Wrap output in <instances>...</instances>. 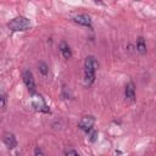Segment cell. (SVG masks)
Masks as SVG:
<instances>
[{"mask_svg":"<svg viewBox=\"0 0 156 156\" xmlns=\"http://www.w3.org/2000/svg\"><path fill=\"white\" fill-rule=\"evenodd\" d=\"M136 49L140 54H145L146 52V45H145V41H144V38L143 37H139L138 38V41H136Z\"/></svg>","mask_w":156,"mask_h":156,"instance_id":"30bf717a","label":"cell"},{"mask_svg":"<svg viewBox=\"0 0 156 156\" xmlns=\"http://www.w3.org/2000/svg\"><path fill=\"white\" fill-rule=\"evenodd\" d=\"M60 52H61V55H62L66 60L71 58V56H72L71 49H69V46H68V44H67L66 41H62V43L60 44Z\"/></svg>","mask_w":156,"mask_h":156,"instance_id":"9c48e42d","label":"cell"},{"mask_svg":"<svg viewBox=\"0 0 156 156\" xmlns=\"http://www.w3.org/2000/svg\"><path fill=\"white\" fill-rule=\"evenodd\" d=\"M4 143H5V145L9 147V149H13V147H16L17 146V140H16V138H15V135L12 134V133H9V132H6V133H4Z\"/></svg>","mask_w":156,"mask_h":156,"instance_id":"ba28073f","label":"cell"},{"mask_svg":"<svg viewBox=\"0 0 156 156\" xmlns=\"http://www.w3.org/2000/svg\"><path fill=\"white\" fill-rule=\"evenodd\" d=\"M39 71H40V73H41V74L46 76V74H48V72H49V68H48L46 63L40 62V63H39Z\"/></svg>","mask_w":156,"mask_h":156,"instance_id":"8fae6325","label":"cell"},{"mask_svg":"<svg viewBox=\"0 0 156 156\" xmlns=\"http://www.w3.org/2000/svg\"><path fill=\"white\" fill-rule=\"evenodd\" d=\"M66 156H78V154H77L76 150H68L66 152Z\"/></svg>","mask_w":156,"mask_h":156,"instance_id":"9a60e30c","label":"cell"},{"mask_svg":"<svg viewBox=\"0 0 156 156\" xmlns=\"http://www.w3.org/2000/svg\"><path fill=\"white\" fill-rule=\"evenodd\" d=\"M5 105H6V96L5 94H1V108L2 110L5 108Z\"/></svg>","mask_w":156,"mask_h":156,"instance_id":"5bb4252c","label":"cell"},{"mask_svg":"<svg viewBox=\"0 0 156 156\" xmlns=\"http://www.w3.org/2000/svg\"><path fill=\"white\" fill-rule=\"evenodd\" d=\"M22 78H23V82L28 89V91L30 94H35V82H34V77H33V73L29 71V69H26L22 74Z\"/></svg>","mask_w":156,"mask_h":156,"instance_id":"277c9868","label":"cell"},{"mask_svg":"<svg viewBox=\"0 0 156 156\" xmlns=\"http://www.w3.org/2000/svg\"><path fill=\"white\" fill-rule=\"evenodd\" d=\"M32 106L39 112H49L50 111L48 105L45 104L43 96L39 94H32Z\"/></svg>","mask_w":156,"mask_h":156,"instance_id":"3957f363","label":"cell"},{"mask_svg":"<svg viewBox=\"0 0 156 156\" xmlns=\"http://www.w3.org/2000/svg\"><path fill=\"white\" fill-rule=\"evenodd\" d=\"M30 26H32L30 21H29L28 18H26V17H22V16L12 18V20L7 23V27H9V29H10L11 32H22V30H27V29L30 28Z\"/></svg>","mask_w":156,"mask_h":156,"instance_id":"7a4b0ae2","label":"cell"},{"mask_svg":"<svg viewBox=\"0 0 156 156\" xmlns=\"http://www.w3.org/2000/svg\"><path fill=\"white\" fill-rule=\"evenodd\" d=\"M124 96L127 100L129 101H134L135 99V85L133 82H129L127 85H126V89H124Z\"/></svg>","mask_w":156,"mask_h":156,"instance_id":"52a82bcc","label":"cell"},{"mask_svg":"<svg viewBox=\"0 0 156 156\" xmlns=\"http://www.w3.org/2000/svg\"><path fill=\"white\" fill-rule=\"evenodd\" d=\"M94 123H95V118L93 116H84L79 121L78 127L84 132H90L93 129V127H94Z\"/></svg>","mask_w":156,"mask_h":156,"instance_id":"5b68a950","label":"cell"},{"mask_svg":"<svg viewBox=\"0 0 156 156\" xmlns=\"http://www.w3.org/2000/svg\"><path fill=\"white\" fill-rule=\"evenodd\" d=\"M98 138V132L96 130H90V134H89V140L90 141H95Z\"/></svg>","mask_w":156,"mask_h":156,"instance_id":"7c38bea8","label":"cell"},{"mask_svg":"<svg viewBox=\"0 0 156 156\" xmlns=\"http://www.w3.org/2000/svg\"><path fill=\"white\" fill-rule=\"evenodd\" d=\"M34 156H45V155H44L43 150H41L39 146H37V147L34 149Z\"/></svg>","mask_w":156,"mask_h":156,"instance_id":"4fadbf2b","label":"cell"},{"mask_svg":"<svg viewBox=\"0 0 156 156\" xmlns=\"http://www.w3.org/2000/svg\"><path fill=\"white\" fill-rule=\"evenodd\" d=\"M73 21L78 24H82V26H85V27H91V20H90V16L85 15V13H80V15H76L73 17Z\"/></svg>","mask_w":156,"mask_h":156,"instance_id":"8992f818","label":"cell"},{"mask_svg":"<svg viewBox=\"0 0 156 156\" xmlns=\"http://www.w3.org/2000/svg\"><path fill=\"white\" fill-rule=\"evenodd\" d=\"M98 68V61L94 56H89L84 62V83L85 85H90L95 79V71Z\"/></svg>","mask_w":156,"mask_h":156,"instance_id":"6da1fadb","label":"cell"}]
</instances>
